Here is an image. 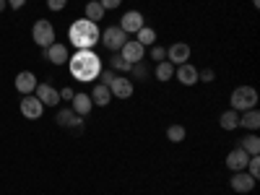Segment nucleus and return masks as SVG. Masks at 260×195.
Here are the masks:
<instances>
[{
    "label": "nucleus",
    "mask_w": 260,
    "mask_h": 195,
    "mask_svg": "<svg viewBox=\"0 0 260 195\" xmlns=\"http://www.w3.org/2000/svg\"><path fill=\"white\" fill-rule=\"evenodd\" d=\"M68 71H71L73 78H78L83 83H91V81L99 78V73L104 71V65H102V57L94 50H76L68 57Z\"/></svg>",
    "instance_id": "obj_1"
},
{
    "label": "nucleus",
    "mask_w": 260,
    "mask_h": 195,
    "mask_svg": "<svg viewBox=\"0 0 260 195\" xmlns=\"http://www.w3.org/2000/svg\"><path fill=\"white\" fill-rule=\"evenodd\" d=\"M68 39H71V45L76 50H94L96 42L102 39V34H99V26L94 24V21L78 18V21H73L71 29H68Z\"/></svg>",
    "instance_id": "obj_2"
},
{
    "label": "nucleus",
    "mask_w": 260,
    "mask_h": 195,
    "mask_svg": "<svg viewBox=\"0 0 260 195\" xmlns=\"http://www.w3.org/2000/svg\"><path fill=\"white\" fill-rule=\"evenodd\" d=\"M229 102H232V110H234V112L255 110V104H257V91L252 89V86H237V89L232 91V96H229Z\"/></svg>",
    "instance_id": "obj_3"
},
{
    "label": "nucleus",
    "mask_w": 260,
    "mask_h": 195,
    "mask_svg": "<svg viewBox=\"0 0 260 195\" xmlns=\"http://www.w3.org/2000/svg\"><path fill=\"white\" fill-rule=\"evenodd\" d=\"M31 37H34V42H37V47H50V45H55V26L50 24V21H37V24L31 26Z\"/></svg>",
    "instance_id": "obj_4"
},
{
    "label": "nucleus",
    "mask_w": 260,
    "mask_h": 195,
    "mask_svg": "<svg viewBox=\"0 0 260 195\" xmlns=\"http://www.w3.org/2000/svg\"><path fill=\"white\" fill-rule=\"evenodd\" d=\"M125 42H127V34H125L120 26H107V29L102 31V45L110 50V52H120Z\"/></svg>",
    "instance_id": "obj_5"
},
{
    "label": "nucleus",
    "mask_w": 260,
    "mask_h": 195,
    "mask_svg": "<svg viewBox=\"0 0 260 195\" xmlns=\"http://www.w3.org/2000/svg\"><path fill=\"white\" fill-rule=\"evenodd\" d=\"M21 115H24L26 120H39L42 117V112H45V104H42L37 96H31V94H26L24 99H21Z\"/></svg>",
    "instance_id": "obj_6"
},
{
    "label": "nucleus",
    "mask_w": 260,
    "mask_h": 195,
    "mask_svg": "<svg viewBox=\"0 0 260 195\" xmlns=\"http://www.w3.org/2000/svg\"><path fill=\"white\" fill-rule=\"evenodd\" d=\"M120 57H122V60H127L130 65H136V62H141V60L146 57V47H143V45H138L136 39H127L125 45H122V50H120Z\"/></svg>",
    "instance_id": "obj_7"
},
{
    "label": "nucleus",
    "mask_w": 260,
    "mask_h": 195,
    "mask_svg": "<svg viewBox=\"0 0 260 195\" xmlns=\"http://www.w3.org/2000/svg\"><path fill=\"white\" fill-rule=\"evenodd\" d=\"M175 78L182 83V86H195L198 83V68L190 62H182V65H175Z\"/></svg>",
    "instance_id": "obj_8"
},
{
    "label": "nucleus",
    "mask_w": 260,
    "mask_h": 195,
    "mask_svg": "<svg viewBox=\"0 0 260 195\" xmlns=\"http://www.w3.org/2000/svg\"><path fill=\"white\" fill-rule=\"evenodd\" d=\"M146 24H143V16H141V11H127L122 18H120V29L125 31V34H136L138 29H143Z\"/></svg>",
    "instance_id": "obj_9"
},
{
    "label": "nucleus",
    "mask_w": 260,
    "mask_h": 195,
    "mask_svg": "<svg viewBox=\"0 0 260 195\" xmlns=\"http://www.w3.org/2000/svg\"><path fill=\"white\" fill-rule=\"evenodd\" d=\"M37 99L45 104V107H57V102H60V91L57 89H52L50 83H37Z\"/></svg>",
    "instance_id": "obj_10"
},
{
    "label": "nucleus",
    "mask_w": 260,
    "mask_h": 195,
    "mask_svg": "<svg viewBox=\"0 0 260 195\" xmlns=\"http://www.w3.org/2000/svg\"><path fill=\"white\" fill-rule=\"evenodd\" d=\"M255 177H250L247 175V172L242 169V172H234V175H232V180H229V185H232V190L234 192H250L252 187H255Z\"/></svg>",
    "instance_id": "obj_11"
},
{
    "label": "nucleus",
    "mask_w": 260,
    "mask_h": 195,
    "mask_svg": "<svg viewBox=\"0 0 260 195\" xmlns=\"http://www.w3.org/2000/svg\"><path fill=\"white\" fill-rule=\"evenodd\" d=\"M247 161H250V154H245L240 146L232 148L229 154H226V167H229L232 172H242V169L247 167Z\"/></svg>",
    "instance_id": "obj_12"
},
{
    "label": "nucleus",
    "mask_w": 260,
    "mask_h": 195,
    "mask_svg": "<svg viewBox=\"0 0 260 195\" xmlns=\"http://www.w3.org/2000/svg\"><path fill=\"white\" fill-rule=\"evenodd\" d=\"M167 60H169L172 65H182V62H187V60H190V45H185V42H177V45H172V47L167 50Z\"/></svg>",
    "instance_id": "obj_13"
},
{
    "label": "nucleus",
    "mask_w": 260,
    "mask_h": 195,
    "mask_svg": "<svg viewBox=\"0 0 260 195\" xmlns=\"http://www.w3.org/2000/svg\"><path fill=\"white\" fill-rule=\"evenodd\" d=\"M110 94L117 96V99H130V96H133V83H130V78L115 76V81L110 83Z\"/></svg>",
    "instance_id": "obj_14"
},
{
    "label": "nucleus",
    "mask_w": 260,
    "mask_h": 195,
    "mask_svg": "<svg viewBox=\"0 0 260 195\" xmlns=\"http://www.w3.org/2000/svg\"><path fill=\"white\" fill-rule=\"evenodd\" d=\"M45 57H47L52 65H65V62H68V57H71V52H68V47H65V45L55 42V45H50V47L45 50Z\"/></svg>",
    "instance_id": "obj_15"
},
{
    "label": "nucleus",
    "mask_w": 260,
    "mask_h": 195,
    "mask_svg": "<svg viewBox=\"0 0 260 195\" xmlns=\"http://www.w3.org/2000/svg\"><path fill=\"white\" fill-rule=\"evenodd\" d=\"M37 89V76L31 73V71H21L18 76H16V91L18 94H31Z\"/></svg>",
    "instance_id": "obj_16"
},
{
    "label": "nucleus",
    "mask_w": 260,
    "mask_h": 195,
    "mask_svg": "<svg viewBox=\"0 0 260 195\" xmlns=\"http://www.w3.org/2000/svg\"><path fill=\"white\" fill-rule=\"evenodd\" d=\"M71 110L76 112V115H81V117H86L91 110H94V102H91V96L89 94H76L73 99H71Z\"/></svg>",
    "instance_id": "obj_17"
},
{
    "label": "nucleus",
    "mask_w": 260,
    "mask_h": 195,
    "mask_svg": "<svg viewBox=\"0 0 260 195\" xmlns=\"http://www.w3.org/2000/svg\"><path fill=\"white\" fill-rule=\"evenodd\" d=\"M60 127H71V130H81V115H76L73 110H60L55 115Z\"/></svg>",
    "instance_id": "obj_18"
},
{
    "label": "nucleus",
    "mask_w": 260,
    "mask_h": 195,
    "mask_svg": "<svg viewBox=\"0 0 260 195\" xmlns=\"http://www.w3.org/2000/svg\"><path fill=\"white\" fill-rule=\"evenodd\" d=\"M89 96H91V102H94V104H99V107H107V104L112 102L110 86H104V83H96V86H94V91H91Z\"/></svg>",
    "instance_id": "obj_19"
},
{
    "label": "nucleus",
    "mask_w": 260,
    "mask_h": 195,
    "mask_svg": "<svg viewBox=\"0 0 260 195\" xmlns=\"http://www.w3.org/2000/svg\"><path fill=\"white\" fill-rule=\"evenodd\" d=\"M240 127H245V130H257V127H260V115H257V110L240 112Z\"/></svg>",
    "instance_id": "obj_20"
},
{
    "label": "nucleus",
    "mask_w": 260,
    "mask_h": 195,
    "mask_svg": "<svg viewBox=\"0 0 260 195\" xmlns=\"http://www.w3.org/2000/svg\"><path fill=\"white\" fill-rule=\"evenodd\" d=\"M104 8H102V3L99 0H89V3H86V18L89 21H94V24H99V21L104 18Z\"/></svg>",
    "instance_id": "obj_21"
},
{
    "label": "nucleus",
    "mask_w": 260,
    "mask_h": 195,
    "mask_svg": "<svg viewBox=\"0 0 260 195\" xmlns=\"http://www.w3.org/2000/svg\"><path fill=\"white\" fill-rule=\"evenodd\" d=\"M219 125H221L224 130H237V127H240V112H234V110H226V112H221V117H219Z\"/></svg>",
    "instance_id": "obj_22"
},
{
    "label": "nucleus",
    "mask_w": 260,
    "mask_h": 195,
    "mask_svg": "<svg viewBox=\"0 0 260 195\" xmlns=\"http://www.w3.org/2000/svg\"><path fill=\"white\" fill-rule=\"evenodd\" d=\"M136 42H138V45H143V47L156 45V31L151 29V26H143V29L136 31Z\"/></svg>",
    "instance_id": "obj_23"
},
{
    "label": "nucleus",
    "mask_w": 260,
    "mask_h": 195,
    "mask_svg": "<svg viewBox=\"0 0 260 195\" xmlns=\"http://www.w3.org/2000/svg\"><path fill=\"white\" fill-rule=\"evenodd\" d=\"M240 148L245 151V154H250V156H257L260 154V138L257 136H245L240 141Z\"/></svg>",
    "instance_id": "obj_24"
},
{
    "label": "nucleus",
    "mask_w": 260,
    "mask_h": 195,
    "mask_svg": "<svg viewBox=\"0 0 260 195\" xmlns=\"http://www.w3.org/2000/svg\"><path fill=\"white\" fill-rule=\"evenodd\" d=\"M156 78H159V81H169V78H175V65H172L169 60L156 62Z\"/></svg>",
    "instance_id": "obj_25"
},
{
    "label": "nucleus",
    "mask_w": 260,
    "mask_h": 195,
    "mask_svg": "<svg viewBox=\"0 0 260 195\" xmlns=\"http://www.w3.org/2000/svg\"><path fill=\"white\" fill-rule=\"evenodd\" d=\"M185 136H187V130H185L182 125H169V127H167V138H169L172 143L185 141Z\"/></svg>",
    "instance_id": "obj_26"
},
{
    "label": "nucleus",
    "mask_w": 260,
    "mask_h": 195,
    "mask_svg": "<svg viewBox=\"0 0 260 195\" xmlns=\"http://www.w3.org/2000/svg\"><path fill=\"white\" fill-rule=\"evenodd\" d=\"M110 65H112V71H115V73H117V71H120V73H130V68H133V65H130L127 60H122L120 55H117V57H112V62H110Z\"/></svg>",
    "instance_id": "obj_27"
},
{
    "label": "nucleus",
    "mask_w": 260,
    "mask_h": 195,
    "mask_svg": "<svg viewBox=\"0 0 260 195\" xmlns=\"http://www.w3.org/2000/svg\"><path fill=\"white\" fill-rule=\"evenodd\" d=\"M245 172H247L250 177H255V180H257V175H260V159H257V156H250V161H247Z\"/></svg>",
    "instance_id": "obj_28"
},
{
    "label": "nucleus",
    "mask_w": 260,
    "mask_h": 195,
    "mask_svg": "<svg viewBox=\"0 0 260 195\" xmlns=\"http://www.w3.org/2000/svg\"><path fill=\"white\" fill-rule=\"evenodd\" d=\"M130 73H133V78H146L148 76V65L141 60V62H136L133 68H130Z\"/></svg>",
    "instance_id": "obj_29"
},
{
    "label": "nucleus",
    "mask_w": 260,
    "mask_h": 195,
    "mask_svg": "<svg viewBox=\"0 0 260 195\" xmlns=\"http://www.w3.org/2000/svg\"><path fill=\"white\" fill-rule=\"evenodd\" d=\"M151 60H156V62L167 60V50L161 45H151Z\"/></svg>",
    "instance_id": "obj_30"
},
{
    "label": "nucleus",
    "mask_w": 260,
    "mask_h": 195,
    "mask_svg": "<svg viewBox=\"0 0 260 195\" xmlns=\"http://www.w3.org/2000/svg\"><path fill=\"white\" fill-rule=\"evenodd\" d=\"M213 78H216L213 68H203V71H198V81H203V83H211Z\"/></svg>",
    "instance_id": "obj_31"
},
{
    "label": "nucleus",
    "mask_w": 260,
    "mask_h": 195,
    "mask_svg": "<svg viewBox=\"0 0 260 195\" xmlns=\"http://www.w3.org/2000/svg\"><path fill=\"white\" fill-rule=\"evenodd\" d=\"M115 76H117L115 71H102V73H99V83H104V86H110V83L115 81Z\"/></svg>",
    "instance_id": "obj_32"
},
{
    "label": "nucleus",
    "mask_w": 260,
    "mask_h": 195,
    "mask_svg": "<svg viewBox=\"0 0 260 195\" xmlns=\"http://www.w3.org/2000/svg\"><path fill=\"white\" fill-rule=\"evenodd\" d=\"M65 6H68V0H47V8L50 11H62Z\"/></svg>",
    "instance_id": "obj_33"
},
{
    "label": "nucleus",
    "mask_w": 260,
    "mask_h": 195,
    "mask_svg": "<svg viewBox=\"0 0 260 195\" xmlns=\"http://www.w3.org/2000/svg\"><path fill=\"white\" fill-rule=\"evenodd\" d=\"M99 3H102V8H104V11H112V8H120L122 0H99Z\"/></svg>",
    "instance_id": "obj_34"
},
{
    "label": "nucleus",
    "mask_w": 260,
    "mask_h": 195,
    "mask_svg": "<svg viewBox=\"0 0 260 195\" xmlns=\"http://www.w3.org/2000/svg\"><path fill=\"white\" fill-rule=\"evenodd\" d=\"M6 3H8L13 11H18V8H24V3H26V0H6Z\"/></svg>",
    "instance_id": "obj_35"
},
{
    "label": "nucleus",
    "mask_w": 260,
    "mask_h": 195,
    "mask_svg": "<svg viewBox=\"0 0 260 195\" xmlns=\"http://www.w3.org/2000/svg\"><path fill=\"white\" fill-rule=\"evenodd\" d=\"M73 96H76V91H73V89H62V91H60V99H68V102H71Z\"/></svg>",
    "instance_id": "obj_36"
},
{
    "label": "nucleus",
    "mask_w": 260,
    "mask_h": 195,
    "mask_svg": "<svg viewBox=\"0 0 260 195\" xmlns=\"http://www.w3.org/2000/svg\"><path fill=\"white\" fill-rule=\"evenodd\" d=\"M6 6H8V3H6V0H0V13H3V11H6Z\"/></svg>",
    "instance_id": "obj_37"
},
{
    "label": "nucleus",
    "mask_w": 260,
    "mask_h": 195,
    "mask_svg": "<svg viewBox=\"0 0 260 195\" xmlns=\"http://www.w3.org/2000/svg\"><path fill=\"white\" fill-rule=\"evenodd\" d=\"M252 3H255V6H260V0H252Z\"/></svg>",
    "instance_id": "obj_38"
}]
</instances>
